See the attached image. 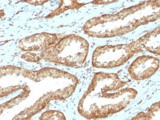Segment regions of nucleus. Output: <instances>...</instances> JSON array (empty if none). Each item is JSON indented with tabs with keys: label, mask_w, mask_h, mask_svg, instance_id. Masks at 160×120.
Returning a JSON list of instances; mask_svg holds the SVG:
<instances>
[{
	"label": "nucleus",
	"mask_w": 160,
	"mask_h": 120,
	"mask_svg": "<svg viewBox=\"0 0 160 120\" xmlns=\"http://www.w3.org/2000/svg\"><path fill=\"white\" fill-rule=\"evenodd\" d=\"M62 5L60 6L58 9L52 12V16H55L65 11L68 9L79 8L80 7L84 5V4L78 2L76 1H72V2H69L68 3L66 2H65L66 5H65L64 2H62Z\"/></svg>",
	"instance_id": "obj_9"
},
{
	"label": "nucleus",
	"mask_w": 160,
	"mask_h": 120,
	"mask_svg": "<svg viewBox=\"0 0 160 120\" xmlns=\"http://www.w3.org/2000/svg\"><path fill=\"white\" fill-rule=\"evenodd\" d=\"M160 60L151 56L136 58L128 68L129 75L136 80L147 79L153 75L159 68Z\"/></svg>",
	"instance_id": "obj_5"
},
{
	"label": "nucleus",
	"mask_w": 160,
	"mask_h": 120,
	"mask_svg": "<svg viewBox=\"0 0 160 120\" xmlns=\"http://www.w3.org/2000/svg\"><path fill=\"white\" fill-rule=\"evenodd\" d=\"M160 101L154 103L146 113L141 112L132 118L131 120H160Z\"/></svg>",
	"instance_id": "obj_8"
},
{
	"label": "nucleus",
	"mask_w": 160,
	"mask_h": 120,
	"mask_svg": "<svg viewBox=\"0 0 160 120\" xmlns=\"http://www.w3.org/2000/svg\"><path fill=\"white\" fill-rule=\"evenodd\" d=\"M144 52L138 40L129 44L99 46L93 52L92 65L98 68L120 66L136 54Z\"/></svg>",
	"instance_id": "obj_4"
},
{
	"label": "nucleus",
	"mask_w": 160,
	"mask_h": 120,
	"mask_svg": "<svg viewBox=\"0 0 160 120\" xmlns=\"http://www.w3.org/2000/svg\"><path fill=\"white\" fill-rule=\"evenodd\" d=\"M22 58L27 61L32 62H36L40 60V58L36 54L32 53H26L22 56Z\"/></svg>",
	"instance_id": "obj_11"
},
{
	"label": "nucleus",
	"mask_w": 160,
	"mask_h": 120,
	"mask_svg": "<svg viewBox=\"0 0 160 120\" xmlns=\"http://www.w3.org/2000/svg\"><path fill=\"white\" fill-rule=\"evenodd\" d=\"M160 1L144 2L114 14H105L88 20L83 26L90 37L108 38L125 35L140 26L160 18Z\"/></svg>",
	"instance_id": "obj_2"
},
{
	"label": "nucleus",
	"mask_w": 160,
	"mask_h": 120,
	"mask_svg": "<svg viewBox=\"0 0 160 120\" xmlns=\"http://www.w3.org/2000/svg\"><path fill=\"white\" fill-rule=\"evenodd\" d=\"M61 36L55 34L40 33L34 34L20 40L18 47L22 51H34L45 50L49 46L56 44Z\"/></svg>",
	"instance_id": "obj_6"
},
{
	"label": "nucleus",
	"mask_w": 160,
	"mask_h": 120,
	"mask_svg": "<svg viewBox=\"0 0 160 120\" xmlns=\"http://www.w3.org/2000/svg\"><path fill=\"white\" fill-rule=\"evenodd\" d=\"M39 120H66L64 114L59 111H49L43 113Z\"/></svg>",
	"instance_id": "obj_10"
},
{
	"label": "nucleus",
	"mask_w": 160,
	"mask_h": 120,
	"mask_svg": "<svg viewBox=\"0 0 160 120\" xmlns=\"http://www.w3.org/2000/svg\"><path fill=\"white\" fill-rule=\"evenodd\" d=\"M117 74L97 73L79 102V113L87 119L107 118L125 109L136 98L137 91L123 88L127 84Z\"/></svg>",
	"instance_id": "obj_1"
},
{
	"label": "nucleus",
	"mask_w": 160,
	"mask_h": 120,
	"mask_svg": "<svg viewBox=\"0 0 160 120\" xmlns=\"http://www.w3.org/2000/svg\"><path fill=\"white\" fill-rule=\"evenodd\" d=\"M160 29V27L156 28L137 39L144 51L159 55Z\"/></svg>",
	"instance_id": "obj_7"
},
{
	"label": "nucleus",
	"mask_w": 160,
	"mask_h": 120,
	"mask_svg": "<svg viewBox=\"0 0 160 120\" xmlns=\"http://www.w3.org/2000/svg\"><path fill=\"white\" fill-rule=\"evenodd\" d=\"M89 44L84 38L71 34L41 52L43 60L70 67H79L86 60Z\"/></svg>",
	"instance_id": "obj_3"
}]
</instances>
